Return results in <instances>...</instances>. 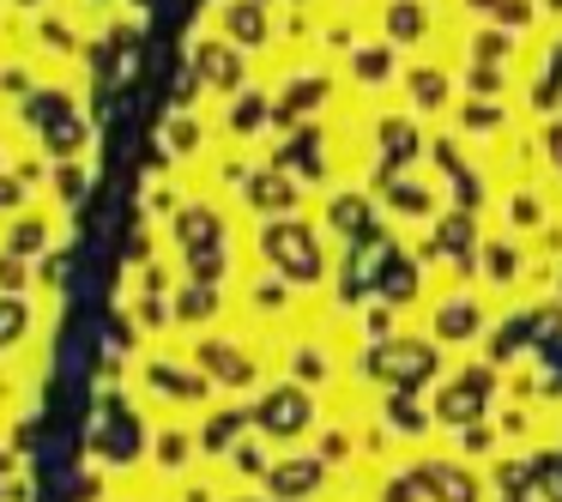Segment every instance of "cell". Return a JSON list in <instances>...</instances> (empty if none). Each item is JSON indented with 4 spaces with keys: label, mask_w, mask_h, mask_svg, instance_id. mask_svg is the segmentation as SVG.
Wrapping results in <instances>:
<instances>
[{
    "label": "cell",
    "mask_w": 562,
    "mask_h": 502,
    "mask_svg": "<svg viewBox=\"0 0 562 502\" xmlns=\"http://www.w3.org/2000/svg\"><path fill=\"white\" fill-rule=\"evenodd\" d=\"M490 13H496L502 25H526V19H532V0H490Z\"/></svg>",
    "instance_id": "obj_1"
},
{
    "label": "cell",
    "mask_w": 562,
    "mask_h": 502,
    "mask_svg": "<svg viewBox=\"0 0 562 502\" xmlns=\"http://www.w3.org/2000/svg\"><path fill=\"white\" fill-rule=\"evenodd\" d=\"M393 31H400V37H412V31H424V7H412V0H400V7H393Z\"/></svg>",
    "instance_id": "obj_2"
}]
</instances>
